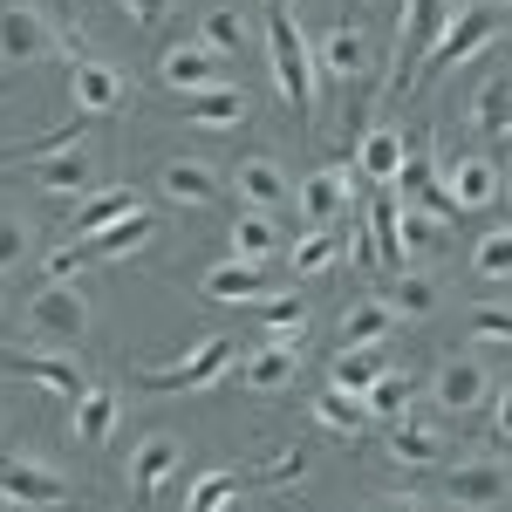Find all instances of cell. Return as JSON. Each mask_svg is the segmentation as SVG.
Here are the masks:
<instances>
[{
	"mask_svg": "<svg viewBox=\"0 0 512 512\" xmlns=\"http://www.w3.org/2000/svg\"><path fill=\"white\" fill-rule=\"evenodd\" d=\"M267 69H274L280 103H287L301 123L315 117V82H321V76H315V48L301 41L294 14H287L280 0H267Z\"/></svg>",
	"mask_w": 512,
	"mask_h": 512,
	"instance_id": "obj_1",
	"label": "cell"
},
{
	"mask_svg": "<svg viewBox=\"0 0 512 512\" xmlns=\"http://www.w3.org/2000/svg\"><path fill=\"white\" fill-rule=\"evenodd\" d=\"M82 328H89V294L76 280H41L21 308V335L41 342V349H76Z\"/></svg>",
	"mask_w": 512,
	"mask_h": 512,
	"instance_id": "obj_2",
	"label": "cell"
},
{
	"mask_svg": "<svg viewBox=\"0 0 512 512\" xmlns=\"http://www.w3.org/2000/svg\"><path fill=\"white\" fill-rule=\"evenodd\" d=\"M492 41H499V7H492V0H472V7H458V14L444 21L437 48L424 55V69H417V89H431L437 76L465 69V62H472V55H485Z\"/></svg>",
	"mask_w": 512,
	"mask_h": 512,
	"instance_id": "obj_3",
	"label": "cell"
},
{
	"mask_svg": "<svg viewBox=\"0 0 512 512\" xmlns=\"http://www.w3.org/2000/svg\"><path fill=\"white\" fill-rule=\"evenodd\" d=\"M239 362V342L233 335H205L192 349L178 355V362H164V369H144L137 376V390L144 396H178V390H212V383H226Z\"/></svg>",
	"mask_w": 512,
	"mask_h": 512,
	"instance_id": "obj_4",
	"label": "cell"
},
{
	"mask_svg": "<svg viewBox=\"0 0 512 512\" xmlns=\"http://www.w3.org/2000/svg\"><path fill=\"white\" fill-rule=\"evenodd\" d=\"M458 7L451 0H410L403 7V28H396V62H390V89H417V69H424V55L437 48L444 35V21H451Z\"/></svg>",
	"mask_w": 512,
	"mask_h": 512,
	"instance_id": "obj_5",
	"label": "cell"
},
{
	"mask_svg": "<svg viewBox=\"0 0 512 512\" xmlns=\"http://www.w3.org/2000/svg\"><path fill=\"white\" fill-rule=\"evenodd\" d=\"M69 41L55 35V21L28 7V0H14V7H0V69H35L48 55H62Z\"/></svg>",
	"mask_w": 512,
	"mask_h": 512,
	"instance_id": "obj_6",
	"label": "cell"
},
{
	"mask_svg": "<svg viewBox=\"0 0 512 512\" xmlns=\"http://www.w3.org/2000/svg\"><path fill=\"white\" fill-rule=\"evenodd\" d=\"M444 506H458V512L512 506V465L506 458H458V465L444 472Z\"/></svg>",
	"mask_w": 512,
	"mask_h": 512,
	"instance_id": "obj_7",
	"label": "cell"
},
{
	"mask_svg": "<svg viewBox=\"0 0 512 512\" xmlns=\"http://www.w3.org/2000/svg\"><path fill=\"white\" fill-rule=\"evenodd\" d=\"M76 485L62 465H48L35 451H7L0 458V506H62Z\"/></svg>",
	"mask_w": 512,
	"mask_h": 512,
	"instance_id": "obj_8",
	"label": "cell"
},
{
	"mask_svg": "<svg viewBox=\"0 0 512 512\" xmlns=\"http://www.w3.org/2000/svg\"><path fill=\"white\" fill-rule=\"evenodd\" d=\"M69 103H76V117H117L123 103H130V82H123L117 62L76 55L69 62Z\"/></svg>",
	"mask_w": 512,
	"mask_h": 512,
	"instance_id": "obj_9",
	"label": "cell"
},
{
	"mask_svg": "<svg viewBox=\"0 0 512 512\" xmlns=\"http://www.w3.org/2000/svg\"><path fill=\"white\" fill-rule=\"evenodd\" d=\"M369 69H376V41L362 35V28H349V21H335V28L315 41V76L321 82L349 89V82H369Z\"/></svg>",
	"mask_w": 512,
	"mask_h": 512,
	"instance_id": "obj_10",
	"label": "cell"
},
{
	"mask_svg": "<svg viewBox=\"0 0 512 512\" xmlns=\"http://www.w3.org/2000/svg\"><path fill=\"white\" fill-rule=\"evenodd\" d=\"M7 369H21L28 383H41L48 396H62V403H82L89 396V376H82V362L69 349H0Z\"/></svg>",
	"mask_w": 512,
	"mask_h": 512,
	"instance_id": "obj_11",
	"label": "cell"
},
{
	"mask_svg": "<svg viewBox=\"0 0 512 512\" xmlns=\"http://www.w3.org/2000/svg\"><path fill=\"white\" fill-rule=\"evenodd\" d=\"M485 396H492V376H485L478 355H444V362L431 369V403L444 410V417H472Z\"/></svg>",
	"mask_w": 512,
	"mask_h": 512,
	"instance_id": "obj_12",
	"label": "cell"
},
{
	"mask_svg": "<svg viewBox=\"0 0 512 512\" xmlns=\"http://www.w3.org/2000/svg\"><path fill=\"white\" fill-rule=\"evenodd\" d=\"M219 69H226V55H219V48H205V41H171V48L158 55V82L171 89V96H192V89L226 82Z\"/></svg>",
	"mask_w": 512,
	"mask_h": 512,
	"instance_id": "obj_13",
	"label": "cell"
},
{
	"mask_svg": "<svg viewBox=\"0 0 512 512\" xmlns=\"http://www.w3.org/2000/svg\"><path fill=\"white\" fill-rule=\"evenodd\" d=\"M437 185L451 192V205L472 219V212H485V205H499V192H506V178H499V164L492 158H451L437 164Z\"/></svg>",
	"mask_w": 512,
	"mask_h": 512,
	"instance_id": "obj_14",
	"label": "cell"
},
{
	"mask_svg": "<svg viewBox=\"0 0 512 512\" xmlns=\"http://www.w3.org/2000/svg\"><path fill=\"white\" fill-rule=\"evenodd\" d=\"M158 192L171 198V205H185V212H205V205L226 198V178H219L205 158H164L158 164Z\"/></svg>",
	"mask_w": 512,
	"mask_h": 512,
	"instance_id": "obj_15",
	"label": "cell"
},
{
	"mask_svg": "<svg viewBox=\"0 0 512 512\" xmlns=\"http://www.w3.org/2000/svg\"><path fill=\"white\" fill-rule=\"evenodd\" d=\"M349 198H355V178L342 164H315V171L294 185V205H301L308 226H335V219L349 212Z\"/></svg>",
	"mask_w": 512,
	"mask_h": 512,
	"instance_id": "obj_16",
	"label": "cell"
},
{
	"mask_svg": "<svg viewBox=\"0 0 512 512\" xmlns=\"http://www.w3.org/2000/svg\"><path fill=\"white\" fill-rule=\"evenodd\" d=\"M233 192H239V205H260V212H287V205H294V178L280 171V158L253 151V158H239V164H233Z\"/></svg>",
	"mask_w": 512,
	"mask_h": 512,
	"instance_id": "obj_17",
	"label": "cell"
},
{
	"mask_svg": "<svg viewBox=\"0 0 512 512\" xmlns=\"http://www.w3.org/2000/svg\"><path fill=\"white\" fill-rule=\"evenodd\" d=\"M158 226H164L158 212H151V205H137V212H123L117 226L76 239V260H123V253H144V246L158 239Z\"/></svg>",
	"mask_w": 512,
	"mask_h": 512,
	"instance_id": "obj_18",
	"label": "cell"
},
{
	"mask_svg": "<svg viewBox=\"0 0 512 512\" xmlns=\"http://www.w3.org/2000/svg\"><path fill=\"white\" fill-rule=\"evenodd\" d=\"M410 158V137L396 130V123H362V137H355V164H362V178L376 185V192H390L396 171Z\"/></svg>",
	"mask_w": 512,
	"mask_h": 512,
	"instance_id": "obj_19",
	"label": "cell"
},
{
	"mask_svg": "<svg viewBox=\"0 0 512 512\" xmlns=\"http://www.w3.org/2000/svg\"><path fill=\"white\" fill-rule=\"evenodd\" d=\"M198 294L205 301H267L274 294V274H267V260H219L212 274L198 280Z\"/></svg>",
	"mask_w": 512,
	"mask_h": 512,
	"instance_id": "obj_20",
	"label": "cell"
},
{
	"mask_svg": "<svg viewBox=\"0 0 512 512\" xmlns=\"http://www.w3.org/2000/svg\"><path fill=\"white\" fill-rule=\"evenodd\" d=\"M246 117H253V103H246L239 82H212V89L185 96V123H198V130H239Z\"/></svg>",
	"mask_w": 512,
	"mask_h": 512,
	"instance_id": "obj_21",
	"label": "cell"
},
{
	"mask_svg": "<svg viewBox=\"0 0 512 512\" xmlns=\"http://www.w3.org/2000/svg\"><path fill=\"white\" fill-rule=\"evenodd\" d=\"M472 123L485 144H512V69L485 76V89L472 96Z\"/></svg>",
	"mask_w": 512,
	"mask_h": 512,
	"instance_id": "obj_22",
	"label": "cell"
},
{
	"mask_svg": "<svg viewBox=\"0 0 512 512\" xmlns=\"http://www.w3.org/2000/svg\"><path fill=\"white\" fill-rule=\"evenodd\" d=\"M117 410H123V396L110 390V383H89V396L69 403V431H76L82 444H103V437H117Z\"/></svg>",
	"mask_w": 512,
	"mask_h": 512,
	"instance_id": "obj_23",
	"label": "cell"
},
{
	"mask_svg": "<svg viewBox=\"0 0 512 512\" xmlns=\"http://www.w3.org/2000/svg\"><path fill=\"white\" fill-rule=\"evenodd\" d=\"M390 458H396V465H410V472H417V465H437V458H444V437H437V424H431V417H410V410H403V417L390 424Z\"/></svg>",
	"mask_w": 512,
	"mask_h": 512,
	"instance_id": "obj_24",
	"label": "cell"
},
{
	"mask_svg": "<svg viewBox=\"0 0 512 512\" xmlns=\"http://www.w3.org/2000/svg\"><path fill=\"white\" fill-rule=\"evenodd\" d=\"M171 472H178V444H171V431H151L137 444V458H130V492L151 499V492H164Z\"/></svg>",
	"mask_w": 512,
	"mask_h": 512,
	"instance_id": "obj_25",
	"label": "cell"
},
{
	"mask_svg": "<svg viewBox=\"0 0 512 512\" xmlns=\"http://www.w3.org/2000/svg\"><path fill=\"white\" fill-rule=\"evenodd\" d=\"M144 198L130 192V185H110V192H89V198H76V212H69V233L76 239H89V233H103V226H117L123 212H137Z\"/></svg>",
	"mask_w": 512,
	"mask_h": 512,
	"instance_id": "obj_26",
	"label": "cell"
},
{
	"mask_svg": "<svg viewBox=\"0 0 512 512\" xmlns=\"http://www.w3.org/2000/svg\"><path fill=\"white\" fill-rule=\"evenodd\" d=\"M35 185L55 198H89V158H82V144H69V151H48V158L35 164Z\"/></svg>",
	"mask_w": 512,
	"mask_h": 512,
	"instance_id": "obj_27",
	"label": "cell"
},
{
	"mask_svg": "<svg viewBox=\"0 0 512 512\" xmlns=\"http://www.w3.org/2000/svg\"><path fill=\"white\" fill-rule=\"evenodd\" d=\"M239 390H253V396H274L294 383V349H280V342H267L260 355H246L239 362V376H233Z\"/></svg>",
	"mask_w": 512,
	"mask_h": 512,
	"instance_id": "obj_28",
	"label": "cell"
},
{
	"mask_svg": "<svg viewBox=\"0 0 512 512\" xmlns=\"http://www.w3.org/2000/svg\"><path fill=\"white\" fill-rule=\"evenodd\" d=\"M396 321L403 315H396L390 301H349V308H342V342H355V349H383Z\"/></svg>",
	"mask_w": 512,
	"mask_h": 512,
	"instance_id": "obj_29",
	"label": "cell"
},
{
	"mask_svg": "<svg viewBox=\"0 0 512 512\" xmlns=\"http://www.w3.org/2000/svg\"><path fill=\"white\" fill-rule=\"evenodd\" d=\"M383 369H390V355H383V349H355V342H342L335 362H328V383L349 390V396H369V383H376Z\"/></svg>",
	"mask_w": 512,
	"mask_h": 512,
	"instance_id": "obj_30",
	"label": "cell"
},
{
	"mask_svg": "<svg viewBox=\"0 0 512 512\" xmlns=\"http://www.w3.org/2000/svg\"><path fill=\"white\" fill-rule=\"evenodd\" d=\"M308 417H315L321 431H342V437H355L362 424H369V403H362V396H349V390H335V383H321V390H315V403H308Z\"/></svg>",
	"mask_w": 512,
	"mask_h": 512,
	"instance_id": "obj_31",
	"label": "cell"
},
{
	"mask_svg": "<svg viewBox=\"0 0 512 512\" xmlns=\"http://www.w3.org/2000/svg\"><path fill=\"white\" fill-rule=\"evenodd\" d=\"M335 253H342V233H335V226H308V233L287 246V274L308 280V274H321V267H335Z\"/></svg>",
	"mask_w": 512,
	"mask_h": 512,
	"instance_id": "obj_32",
	"label": "cell"
},
{
	"mask_svg": "<svg viewBox=\"0 0 512 512\" xmlns=\"http://www.w3.org/2000/svg\"><path fill=\"white\" fill-rule=\"evenodd\" d=\"M233 253H239V260H274V253H280V226H274V212L246 205V212L233 219Z\"/></svg>",
	"mask_w": 512,
	"mask_h": 512,
	"instance_id": "obj_33",
	"label": "cell"
},
{
	"mask_svg": "<svg viewBox=\"0 0 512 512\" xmlns=\"http://www.w3.org/2000/svg\"><path fill=\"white\" fill-rule=\"evenodd\" d=\"M260 328H267V342H280V349H301L308 342V308L301 301H267L260 308Z\"/></svg>",
	"mask_w": 512,
	"mask_h": 512,
	"instance_id": "obj_34",
	"label": "cell"
},
{
	"mask_svg": "<svg viewBox=\"0 0 512 512\" xmlns=\"http://www.w3.org/2000/svg\"><path fill=\"white\" fill-rule=\"evenodd\" d=\"M410 383H417V376H403V369H383V376L369 383V396H362V403H369V417L396 424V417L410 410Z\"/></svg>",
	"mask_w": 512,
	"mask_h": 512,
	"instance_id": "obj_35",
	"label": "cell"
},
{
	"mask_svg": "<svg viewBox=\"0 0 512 512\" xmlns=\"http://www.w3.org/2000/svg\"><path fill=\"white\" fill-rule=\"evenodd\" d=\"M396 287H390V308L403 321H424V315H437V280H424V274H390Z\"/></svg>",
	"mask_w": 512,
	"mask_h": 512,
	"instance_id": "obj_36",
	"label": "cell"
},
{
	"mask_svg": "<svg viewBox=\"0 0 512 512\" xmlns=\"http://www.w3.org/2000/svg\"><path fill=\"white\" fill-rule=\"evenodd\" d=\"M472 274L478 280H512V226H492L472 246Z\"/></svg>",
	"mask_w": 512,
	"mask_h": 512,
	"instance_id": "obj_37",
	"label": "cell"
},
{
	"mask_svg": "<svg viewBox=\"0 0 512 512\" xmlns=\"http://www.w3.org/2000/svg\"><path fill=\"white\" fill-rule=\"evenodd\" d=\"M198 41H205V48H219V55H239V48H246V21H239V7H205Z\"/></svg>",
	"mask_w": 512,
	"mask_h": 512,
	"instance_id": "obj_38",
	"label": "cell"
},
{
	"mask_svg": "<svg viewBox=\"0 0 512 512\" xmlns=\"http://www.w3.org/2000/svg\"><path fill=\"white\" fill-rule=\"evenodd\" d=\"M239 485H246L239 472H205V478L192 485V512H226V506L239 499Z\"/></svg>",
	"mask_w": 512,
	"mask_h": 512,
	"instance_id": "obj_39",
	"label": "cell"
},
{
	"mask_svg": "<svg viewBox=\"0 0 512 512\" xmlns=\"http://www.w3.org/2000/svg\"><path fill=\"white\" fill-rule=\"evenodd\" d=\"M465 321H472V335L485 342V349H512V308H492V301H478Z\"/></svg>",
	"mask_w": 512,
	"mask_h": 512,
	"instance_id": "obj_40",
	"label": "cell"
},
{
	"mask_svg": "<svg viewBox=\"0 0 512 512\" xmlns=\"http://www.w3.org/2000/svg\"><path fill=\"white\" fill-rule=\"evenodd\" d=\"M396 205H403V198H396ZM396 226H403V246H410V253H417V246H437V233H444V219H437L431 205H403Z\"/></svg>",
	"mask_w": 512,
	"mask_h": 512,
	"instance_id": "obj_41",
	"label": "cell"
},
{
	"mask_svg": "<svg viewBox=\"0 0 512 512\" xmlns=\"http://www.w3.org/2000/svg\"><path fill=\"white\" fill-rule=\"evenodd\" d=\"M28 260V226L21 219H0V274H14Z\"/></svg>",
	"mask_w": 512,
	"mask_h": 512,
	"instance_id": "obj_42",
	"label": "cell"
},
{
	"mask_svg": "<svg viewBox=\"0 0 512 512\" xmlns=\"http://www.w3.org/2000/svg\"><path fill=\"white\" fill-rule=\"evenodd\" d=\"M301 472H308V451H280L274 465H260L253 478H260V485H287V478H301Z\"/></svg>",
	"mask_w": 512,
	"mask_h": 512,
	"instance_id": "obj_43",
	"label": "cell"
},
{
	"mask_svg": "<svg viewBox=\"0 0 512 512\" xmlns=\"http://www.w3.org/2000/svg\"><path fill=\"white\" fill-rule=\"evenodd\" d=\"M123 14H130V21H137V28H158L164 14H171V7H178V0H117Z\"/></svg>",
	"mask_w": 512,
	"mask_h": 512,
	"instance_id": "obj_44",
	"label": "cell"
},
{
	"mask_svg": "<svg viewBox=\"0 0 512 512\" xmlns=\"http://www.w3.org/2000/svg\"><path fill=\"white\" fill-rule=\"evenodd\" d=\"M492 437H512V383L492 396Z\"/></svg>",
	"mask_w": 512,
	"mask_h": 512,
	"instance_id": "obj_45",
	"label": "cell"
},
{
	"mask_svg": "<svg viewBox=\"0 0 512 512\" xmlns=\"http://www.w3.org/2000/svg\"><path fill=\"white\" fill-rule=\"evenodd\" d=\"M355 512H431L424 499H403V492H390V499H369V506H355Z\"/></svg>",
	"mask_w": 512,
	"mask_h": 512,
	"instance_id": "obj_46",
	"label": "cell"
},
{
	"mask_svg": "<svg viewBox=\"0 0 512 512\" xmlns=\"http://www.w3.org/2000/svg\"><path fill=\"white\" fill-rule=\"evenodd\" d=\"M280 7H287V0H280Z\"/></svg>",
	"mask_w": 512,
	"mask_h": 512,
	"instance_id": "obj_47",
	"label": "cell"
},
{
	"mask_svg": "<svg viewBox=\"0 0 512 512\" xmlns=\"http://www.w3.org/2000/svg\"><path fill=\"white\" fill-rule=\"evenodd\" d=\"M506 7H512V0H506Z\"/></svg>",
	"mask_w": 512,
	"mask_h": 512,
	"instance_id": "obj_48",
	"label": "cell"
}]
</instances>
